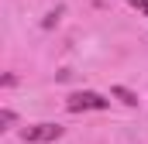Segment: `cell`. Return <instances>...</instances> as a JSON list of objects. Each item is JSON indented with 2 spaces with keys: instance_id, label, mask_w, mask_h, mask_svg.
Returning a JSON list of instances; mask_svg holds the SVG:
<instances>
[{
  "instance_id": "277c9868",
  "label": "cell",
  "mask_w": 148,
  "mask_h": 144,
  "mask_svg": "<svg viewBox=\"0 0 148 144\" xmlns=\"http://www.w3.org/2000/svg\"><path fill=\"white\" fill-rule=\"evenodd\" d=\"M14 120H17V113H14L10 107L0 110V130H10V127H14Z\"/></svg>"
},
{
  "instance_id": "5b68a950",
  "label": "cell",
  "mask_w": 148,
  "mask_h": 144,
  "mask_svg": "<svg viewBox=\"0 0 148 144\" xmlns=\"http://www.w3.org/2000/svg\"><path fill=\"white\" fill-rule=\"evenodd\" d=\"M127 3H131V7H138V10L148 17V0H127Z\"/></svg>"
},
{
  "instance_id": "6da1fadb",
  "label": "cell",
  "mask_w": 148,
  "mask_h": 144,
  "mask_svg": "<svg viewBox=\"0 0 148 144\" xmlns=\"http://www.w3.org/2000/svg\"><path fill=\"white\" fill-rule=\"evenodd\" d=\"M59 137H62L59 124H28V127H21V141H28V144H52Z\"/></svg>"
},
{
  "instance_id": "3957f363",
  "label": "cell",
  "mask_w": 148,
  "mask_h": 144,
  "mask_svg": "<svg viewBox=\"0 0 148 144\" xmlns=\"http://www.w3.org/2000/svg\"><path fill=\"white\" fill-rule=\"evenodd\" d=\"M114 96H117L121 103H127V107H138V96H134L131 89H124V86H117V89H114Z\"/></svg>"
},
{
  "instance_id": "7a4b0ae2",
  "label": "cell",
  "mask_w": 148,
  "mask_h": 144,
  "mask_svg": "<svg viewBox=\"0 0 148 144\" xmlns=\"http://www.w3.org/2000/svg\"><path fill=\"white\" fill-rule=\"evenodd\" d=\"M107 107H110V100L100 96V93H90V89L73 93V96L66 100V110H69V113H83V110H107Z\"/></svg>"
}]
</instances>
